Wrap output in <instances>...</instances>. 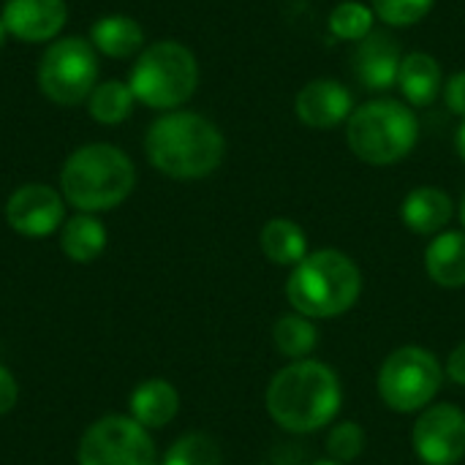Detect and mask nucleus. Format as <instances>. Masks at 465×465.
<instances>
[{
	"mask_svg": "<svg viewBox=\"0 0 465 465\" xmlns=\"http://www.w3.org/2000/svg\"><path fill=\"white\" fill-rule=\"evenodd\" d=\"M60 245L65 251L68 259L74 262H93L101 256L104 245H106V232L104 223L93 215H76L63 226V237Z\"/></svg>",
	"mask_w": 465,
	"mask_h": 465,
	"instance_id": "21",
	"label": "nucleus"
},
{
	"mask_svg": "<svg viewBox=\"0 0 465 465\" xmlns=\"http://www.w3.org/2000/svg\"><path fill=\"white\" fill-rule=\"evenodd\" d=\"M455 147H458V155H460V161L465 163V120H463V125L458 128V136H455Z\"/></svg>",
	"mask_w": 465,
	"mask_h": 465,
	"instance_id": "31",
	"label": "nucleus"
},
{
	"mask_svg": "<svg viewBox=\"0 0 465 465\" xmlns=\"http://www.w3.org/2000/svg\"><path fill=\"white\" fill-rule=\"evenodd\" d=\"M199 84V65L188 46L177 41H158L147 46L134 71L131 93L150 109H177L183 106Z\"/></svg>",
	"mask_w": 465,
	"mask_h": 465,
	"instance_id": "6",
	"label": "nucleus"
},
{
	"mask_svg": "<svg viewBox=\"0 0 465 465\" xmlns=\"http://www.w3.org/2000/svg\"><path fill=\"white\" fill-rule=\"evenodd\" d=\"M373 22H376V14L371 5L360 3V0H343L332 8L327 25H330V33L338 35L341 41H362L373 33Z\"/></svg>",
	"mask_w": 465,
	"mask_h": 465,
	"instance_id": "24",
	"label": "nucleus"
},
{
	"mask_svg": "<svg viewBox=\"0 0 465 465\" xmlns=\"http://www.w3.org/2000/svg\"><path fill=\"white\" fill-rule=\"evenodd\" d=\"M90 114L104 123V125H117L123 123L131 109H134V93L128 84L117 82V79H109L104 84H95V90L90 93Z\"/></svg>",
	"mask_w": 465,
	"mask_h": 465,
	"instance_id": "23",
	"label": "nucleus"
},
{
	"mask_svg": "<svg viewBox=\"0 0 465 465\" xmlns=\"http://www.w3.org/2000/svg\"><path fill=\"white\" fill-rule=\"evenodd\" d=\"M98 57L84 38L54 41L38 65V87L60 106H76L95 90Z\"/></svg>",
	"mask_w": 465,
	"mask_h": 465,
	"instance_id": "8",
	"label": "nucleus"
},
{
	"mask_svg": "<svg viewBox=\"0 0 465 465\" xmlns=\"http://www.w3.org/2000/svg\"><path fill=\"white\" fill-rule=\"evenodd\" d=\"M136 183L134 163L112 144L79 147L60 172L63 196L84 213L117 207Z\"/></svg>",
	"mask_w": 465,
	"mask_h": 465,
	"instance_id": "4",
	"label": "nucleus"
},
{
	"mask_svg": "<svg viewBox=\"0 0 465 465\" xmlns=\"http://www.w3.org/2000/svg\"><path fill=\"white\" fill-rule=\"evenodd\" d=\"M79 465H155V447L136 420L104 417L82 436Z\"/></svg>",
	"mask_w": 465,
	"mask_h": 465,
	"instance_id": "9",
	"label": "nucleus"
},
{
	"mask_svg": "<svg viewBox=\"0 0 465 465\" xmlns=\"http://www.w3.org/2000/svg\"><path fill=\"white\" fill-rule=\"evenodd\" d=\"M5 33H8V30H5V25H3V19H0V46L5 44Z\"/></svg>",
	"mask_w": 465,
	"mask_h": 465,
	"instance_id": "32",
	"label": "nucleus"
},
{
	"mask_svg": "<svg viewBox=\"0 0 465 465\" xmlns=\"http://www.w3.org/2000/svg\"><path fill=\"white\" fill-rule=\"evenodd\" d=\"M441 381L444 371L428 349L403 346L384 360L379 371V395L392 411L411 414L439 395Z\"/></svg>",
	"mask_w": 465,
	"mask_h": 465,
	"instance_id": "7",
	"label": "nucleus"
},
{
	"mask_svg": "<svg viewBox=\"0 0 465 465\" xmlns=\"http://www.w3.org/2000/svg\"><path fill=\"white\" fill-rule=\"evenodd\" d=\"M294 112L308 128L330 131L341 123H349L354 112V98L351 90L335 79H313L297 93Z\"/></svg>",
	"mask_w": 465,
	"mask_h": 465,
	"instance_id": "12",
	"label": "nucleus"
},
{
	"mask_svg": "<svg viewBox=\"0 0 465 465\" xmlns=\"http://www.w3.org/2000/svg\"><path fill=\"white\" fill-rule=\"evenodd\" d=\"M447 376H450L455 384L465 387V343H460V346L450 354V360H447Z\"/></svg>",
	"mask_w": 465,
	"mask_h": 465,
	"instance_id": "30",
	"label": "nucleus"
},
{
	"mask_svg": "<svg viewBox=\"0 0 465 465\" xmlns=\"http://www.w3.org/2000/svg\"><path fill=\"white\" fill-rule=\"evenodd\" d=\"M16 398H19L16 381H14V376L0 365V414L11 411V409L16 406Z\"/></svg>",
	"mask_w": 465,
	"mask_h": 465,
	"instance_id": "29",
	"label": "nucleus"
},
{
	"mask_svg": "<svg viewBox=\"0 0 465 465\" xmlns=\"http://www.w3.org/2000/svg\"><path fill=\"white\" fill-rule=\"evenodd\" d=\"M460 221H463V226H465V193H463V199H460Z\"/></svg>",
	"mask_w": 465,
	"mask_h": 465,
	"instance_id": "33",
	"label": "nucleus"
},
{
	"mask_svg": "<svg viewBox=\"0 0 465 465\" xmlns=\"http://www.w3.org/2000/svg\"><path fill=\"white\" fill-rule=\"evenodd\" d=\"M5 218L25 237H46L63 221V199L49 185H25L8 199Z\"/></svg>",
	"mask_w": 465,
	"mask_h": 465,
	"instance_id": "11",
	"label": "nucleus"
},
{
	"mask_svg": "<svg viewBox=\"0 0 465 465\" xmlns=\"http://www.w3.org/2000/svg\"><path fill=\"white\" fill-rule=\"evenodd\" d=\"M436 0H371L373 14L390 27H411L422 22Z\"/></svg>",
	"mask_w": 465,
	"mask_h": 465,
	"instance_id": "26",
	"label": "nucleus"
},
{
	"mask_svg": "<svg viewBox=\"0 0 465 465\" xmlns=\"http://www.w3.org/2000/svg\"><path fill=\"white\" fill-rule=\"evenodd\" d=\"M150 163L174 180H199L213 174L226 153L215 123L193 112H169L153 123L144 139Z\"/></svg>",
	"mask_w": 465,
	"mask_h": 465,
	"instance_id": "2",
	"label": "nucleus"
},
{
	"mask_svg": "<svg viewBox=\"0 0 465 465\" xmlns=\"http://www.w3.org/2000/svg\"><path fill=\"white\" fill-rule=\"evenodd\" d=\"M180 409L177 390L163 379H150L136 387L131 398V414L142 428H163L174 420Z\"/></svg>",
	"mask_w": 465,
	"mask_h": 465,
	"instance_id": "18",
	"label": "nucleus"
},
{
	"mask_svg": "<svg viewBox=\"0 0 465 465\" xmlns=\"http://www.w3.org/2000/svg\"><path fill=\"white\" fill-rule=\"evenodd\" d=\"M425 270L444 289H460V286H465L463 232H444V234H439L428 245V251H425Z\"/></svg>",
	"mask_w": 465,
	"mask_h": 465,
	"instance_id": "17",
	"label": "nucleus"
},
{
	"mask_svg": "<svg viewBox=\"0 0 465 465\" xmlns=\"http://www.w3.org/2000/svg\"><path fill=\"white\" fill-rule=\"evenodd\" d=\"M362 450H365V430L357 422H341V425H335V430L327 439L330 460H338V463L343 465L357 460L362 455Z\"/></svg>",
	"mask_w": 465,
	"mask_h": 465,
	"instance_id": "27",
	"label": "nucleus"
},
{
	"mask_svg": "<svg viewBox=\"0 0 465 465\" xmlns=\"http://www.w3.org/2000/svg\"><path fill=\"white\" fill-rule=\"evenodd\" d=\"M346 142L360 161L371 166H392L417 147L420 120L411 106L392 98H376L351 112Z\"/></svg>",
	"mask_w": 465,
	"mask_h": 465,
	"instance_id": "5",
	"label": "nucleus"
},
{
	"mask_svg": "<svg viewBox=\"0 0 465 465\" xmlns=\"http://www.w3.org/2000/svg\"><path fill=\"white\" fill-rule=\"evenodd\" d=\"M259 242H262V253L281 267H292V264L297 267L308 256V237L300 229V223H294L289 218L267 221Z\"/></svg>",
	"mask_w": 465,
	"mask_h": 465,
	"instance_id": "19",
	"label": "nucleus"
},
{
	"mask_svg": "<svg viewBox=\"0 0 465 465\" xmlns=\"http://www.w3.org/2000/svg\"><path fill=\"white\" fill-rule=\"evenodd\" d=\"M93 46L114 60H123V57H131L142 49L144 44V33L142 27L131 19V16H123V14H112V16H104L93 25Z\"/></svg>",
	"mask_w": 465,
	"mask_h": 465,
	"instance_id": "20",
	"label": "nucleus"
},
{
	"mask_svg": "<svg viewBox=\"0 0 465 465\" xmlns=\"http://www.w3.org/2000/svg\"><path fill=\"white\" fill-rule=\"evenodd\" d=\"M65 3L63 0H5L3 25L11 35L27 44L54 38L65 25Z\"/></svg>",
	"mask_w": 465,
	"mask_h": 465,
	"instance_id": "14",
	"label": "nucleus"
},
{
	"mask_svg": "<svg viewBox=\"0 0 465 465\" xmlns=\"http://www.w3.org/2000/svg\"><path fill=\"white\" fill-rule=\"evenodd\" d=\"M444 98H447V106L465 120V71H458L447 79Z\"/></svg>",
	"mask_w": 465,
	"mask_h": 465,
	"instance_id": "28",
	"label": "nucleus"
},
{
	"mask_svg": "<svg viewBox=\"0 0 465 465\" xmlns=\"http://www.w3.org/2000/svg\"><path fill=\"white\" fill-rule=\"evenodd\" d=\"M455 204L452 199L433 185H422L414 188L403 204H401V218L403 223L414 232V234H439L450 221H452Z\"/></svg>",
	"mask_w": 465,
	"mask_h": 465,
	"instance_id": "16",
	"label": "nucleus"
},
{
	"mask_svg": "<svg viewBox=\"0 0 465 465\" xmlns=\"http://www.w3.org/2000/svg\"><path fill=\"white\" fill-rule=\"evenodd\" d=\"M272 341L278 346V351L289 360H305L316 343H319V332L313 327V322L302 313H289L281 316L272 327Z\"/></svg>",
	"mask_w": 465,
	"mask_h": 465,
	"instance_id": "22",
	"label": "nucleus"
},
{
	"mask_svg": "<svg viewBox=\"0 0 465 465\" xmlns=\"http://www.w3.org/2000/svg\"><path fill=\"white\" fill-rule=\"evenodd\" d=\"M354 74L357 79L373 90L384 93L398 84V71L403 63L401 44L392 33L387 30H373L368 38H362L354 49Z\"/></svg>",
	"mask_w": 465,
	"mask_h": 465,
	"instance_id": "13",
	"label": "nucleus"
},
{
	"mask_svg": "<svg viewBox=\"0 0 465 465\" xmlns=\"http://www.w3.org/2000/svg\"><path fill=\"white\" fill-rule=\"evenodd\" d=\"M313 465H343V463H338V460H319V463H313Z\"/></svg>",
	"mask_w": 465,
	"mask_h": 465,
	"instance_id": "34",
	"label": "nucleus"
},
{
	"mask_svg": "<svg viewBox=\"0 0 465 465\" xmlns=\"http://www.w3.org/2000/svg\"><path fill=\"white\" fill-rule=\"evenodd\" d=\"M343 390L338 376L316 360L283 368L267 387V411L289 433H313L341 411Z\"/></svg>",
	"mask_w": 465,
	"mask_h": 465,
	"instance_id": "1",
	"label": "nucleus"
},
{
	"mask_svg": "<svg viewBox=\"0 0 465 465\" xmlns=\"http://www.w3.org/2000/svg\"><path fill=\"white\" fill-rule=\"evenodd\" d=\"M163 465H223L218 444L204 433H188L172 444Z\"/></svg>",
	"mask_w": 465,
	"mask_h": 465,
	"instance_id": "25",
	"label": "nucleus"
},
{
	"mask_svg": "<svg viewBox=\"0 0 465 465\" xmlns=\"http://www.w3.org/2000/svg\"><path fill=\"white\" fill-rule=\"evenodd\" d=\"M395 87H401L409 106H430L444 90V74L439 60L428 52L403 54Z\"/></svg>",
	"mask_w": 465,
	"mask_h": 465,
	"instance_id": "15",
	"label": "nucleus"
},
{
	"mask_svg": "<svg viewBox=\"0 0 465 465\" xmlns=\"http://www.w3.org/2000/svg\"><path fill=\"white\" fill-rule=\"evenodd\" d=\"M362 292L360 267L341 251L308 253L286 281L292 308L308 319H332L351 311Z\"/></svg>",
	"mask_w": 465,
	"mask_h": 465,
	"instance_id": "3",
	"label": "nucleus"
},
{
	"mask_svg": "<svg viewBox=\"0 0 465 465\" xmlns=\"http://www.w3.org/2000/svg\"><path fill=\"white\" fill-rule=\"evenodd\" d=\"M411 444L425 465H458L465 458V411L450 403L430 406L417 420Z\"/></svg>",
	"mask_w": 465,
	"mask_h": 465,
	"instance_id": "10",
	"label": "nucleus"
}]
</instances>
